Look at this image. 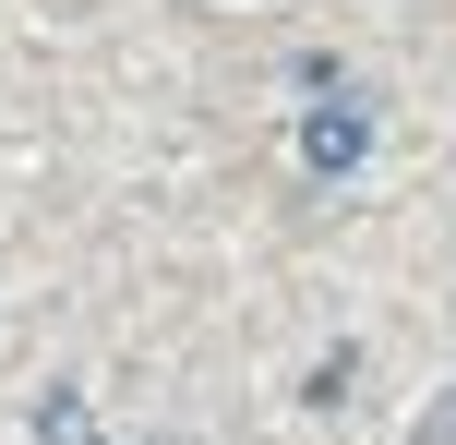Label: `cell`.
<instances>
[{
  "instance_id": "6da1fadb",
  "label": "cell",
  "mask_w": 456,
  "mask_h": 445,
  "mask_svg": "<svg viewBox=\"0 0 456 445\" xmlns=\"http://www.w3.org/2000/svg\"><path fill=\"white\" fill-rule=\"evenodd\" d=\"M361 157H372V109H361V96H313V120H300V169H313V181H348Z\"/></svg>"
},
{
  "instance_id": "7a4b0ae2",
  "label": "cell",
  "mask_w": 456,
  "mask_h": 445,
  "mask_svg": "<svg viewBox=\"0 0 456 445\" xmlns=\"http://www.w3.org/2000/svg\"><path fill=\"white\" fill-rule=\"evenodd\" d=\"M37 445H109L96 409H85V385H48V398H37Z\"/></svg>"
},
{
  "instance_id": "3957f363",
  "label": "cell",
  "mask_w": 456,
  "mask_h": 445,
  "mask_svg": "<svg viewBox=\"0 0 456 445\" xmlns=\"http://www.w3.org/2000/svg\"><path fill=\"white\" fill-rule=\"evenodd\" d=\"M420 445H456V385H444L433 409H420Z\"/></svg>"
}]
</instances>
